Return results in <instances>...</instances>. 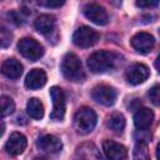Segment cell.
Returning a JSON list of instances; mask_svg holds the SVG:
<instances>
[{
  "mask_svg": "<svg viewBox=\"0 0 160 160\" xmlns=\"http://www.w3.org/2000/svg\"><path fill=\"white\" fill-rule=\"evenodd\" d=\"M154 120V112L148 108L138 109L134 115V124L139 130H148Z\"/></svg>",
  "mask_w": 160,
  "mask_h": 160,
  "instance_id": "cell-15",
  "label": "cell"
},
{
  "mask_svg": "<svg viewBox=\"0 0 160 160\" xmlns=\"http://www.w3.org/2000/svg\"><path fill=\"white\" fill-rule=\"evenodd\" d=\"M50 98L52 101V111L50 114V118L52 120H62L65 116V95L64 91L58 88V86H52L50 89Z\"/></svg>",
  "mask_w": 160,
  "mask_h": 160,
  "instance_id": "cell-6",
  "label": "cell"
},
{
  "mask_svg": "<svg viewBox=\"0 0 160 160\" xmlns=\"http://www.w3.org/2000/svg\"><path fill=\"white\" fill-rule=\"evenodd\" d=\"M28 145V141H26V138L20 134V132H12L9 138V140L6 141L5 144V150L10 154V155H20L25 148Z\"/></svg>",
  "mask_w": 160,
  "mask_h": 160,
  "instance_id": "cell-12",
  "label": "cell"
},
{
  "mask_svg": "<svg viewBox=\"0 0 160 160\" xmlns=\"http://www.w3.org/2000/svg\"><path fill=\"white\" fill-rule=\"evenodd\" d=\"M150 75V71H149V68L144 64H132L130 65L126 71H125V78L126 80L132 84V85H139V84H142L145 80H148Z\"/></svg>",
  "mask_w": 160,
  "mask_h": 160,
  "instance_id": "cell-7",
  "label": "cell"
},
{
  "mask_svg": "<svg viewBox=\"0 0 160 160\" xmlns=\"http://www.w3.org/2000/svg\"><path fill=\"white\" fill-rule=\"evenodd\" d=\"M125 118L119 112L112 114L108 120V126L114 132H122V130L125 129Z\"/></svg>",
  "mask_w": 160,
  "mask_h": 160,
  "instance_id": "cell-20",
  "label": "cell"
},
{
  "mask_svg": "<svg viewBox=\"0 0 160 160\" xmlns=\"http://www.w3.org/2000/svg\"><path fill=\"white\" fill-rule=\"evenodd\" d=\"M75 160H102V158L94 144H84L76 149Z\"/></svg>",
  "mask_w": 160,
  "mask_h": 160,
  "instance_id": "cell-18",
  "label": "cell"
},
{
  "mask_svg": "<svg viewBox=\"0 0 160 160\" xmlns=\"http://www.w3.org/2000/svg\"><path fill=\"white\" fill-rule=\"evenodd\" d=\"M120 61V55L108 51V50H100L92 52L88 59V66L92 72H105L109 70H112L116 68V65Z\"/></svg>",
  "mask_w": 160,
  "mask_h": 160,
  "instance_id": "cell-1",
  "label": "cell"
},
{
  "mask_svg": "<svg viewBox=\"0 0 160 160\" xmlns=\"http://www.w3.org/2000/svg\"><path fill=\"white\" fill-rule=\"evenodd\" d=\"M96 114L91 108L84 106L80 108L75 116H74V126L76 129V131L81 135H86L89 132H91L96 125Z\"/></svg>",
  "mask_w": 160,
  "mask_h": 160,
  "instance_id": "cell-3",
  "label": "cell"
},
{
  "mask_svg": "<svg viewBox=\"0 0 160 160\" xmlns=\"http://www.w3.org/2000/svg\"><path fill=\"white\" fill-rule=\"evenodd\" d=\"M61 71L64 76L70 81H82L85 78L81 61L72 52H68L64 56L61 61Z\"/></svg>",
  "mask_w": 160,
  "mask_h": 160,
  "instance_id": "cell-2",
  "label": "cell"
},
{
  "mask_svg": "<svg viewBox=\"0 0 160 160\" xmlns=\"http://www.w3.org/2000/svg\"><path fill=\"white\" fill-rule=\"evenodd\" d=\"M134 160H150L148 144L145 140H139L134 148Z\"/></svg>",
  "mask_w": 160,
  "mask_h": 160,
  "instance_id": "cell-21",
  "label": "cell"
},
{
  "mask_svg": "<svg viewBox=\"0 0 160 160\" xmlns=\"http://www.w3.org/2000/svg\"><path fill=\"white\" fill-rule=\"evenodd\" d=\"M4 131H5V122L1 120V118H0V136L4 134Z\"/></svg>",
  "mask_w": 160,
  "mask_h": 160,
  "instance_id": "cell-27",
  "label": "cell"
},
{
  "mask_svg": "<svg viewBox=\"0 0 160 160\" xmlns=\"http://www.w3.org/2000/svg\"><path fill=\"white\" fill-rule=\"evenodd\" d=\"M34 160H46V159L45 158H35Z\"/></svg>",
  "mask_w": 160,
  "mask_h": 160,
  "instance_id": "cell-28",
  "label": "cell"
},
{
  "mask_svg": "<svg viewBox=\"0 0 160 160\" xmlns=\"http://www.w3.org/2000/svg\"><path fill=\"white\" fill-rule=\"evenodd\" d=\"M102 150L106 156V160H126L128 158L126 148L114 140H104Z\"/></svg>",
  "mask_w": 160,
  "mask_h": 160,
  "instance_id": "cell-9",
  "label": "cell"
},
{
  "mask_svg": "<svg viewBox=\"0 0 160 160\" xmlns=\"http://www.w3.org/2000/svg\"><path fill=\"white\" fill-rule=\"evenodd\" d=\"M0 71L9 79H19L22 74V65L16 59H6L2 62Z\"/></svg>",
  "mask_w": 160,
  "mask_h": 160,
  "instance_id": "cell-17",
  "label": "cell"
},
{
  "mask_svg": "<svg viewBox=\"0 0 160 160\" xmlns=\"http://www.w3.org/2000/svg\"><path fill=\"white\" fill-rule=\"evenodd\" d=\"M84 14L90 21H92L94 24H98V25H105L109 21V16H108V12L105 11V9L94 2L88 4L84 8Z\"/></svg>",
  "mask_w": 160,
  "mask_h": 160,
  "instance_id": "cell-11",
  "label": "cell"
},
{
  "mask_svg": "<svg viewBox=\"0 0 160 160\" xmlns=\"http://www.w3.org/2000/svg\"><path fill=\"white\" fill-rule=\"evenodd\" d=\"M136 5L140 8H150V6H156L158 1L156 0H154V1H136Z\"/></svg>",
  "mask_w": 160,
  "mask_h": 160,
  "instance_id": "cell-26",
  "label": "cell"
},
{
  "mask_svg": "<svg viewBox=\"0 0 160 160\" xmlns=\"http://www.w3.org/2000/svg\"><path fill=\"white\" fill-rule=\"evenodd\" d=\"M56 26V20L52 15L49 14H42L38 16L34 21V28L42 35H49L55 30Z\"/></svg>",
  "mask_w": 160,
  "mask_h": 160,
  "instance_id": "cell-14",
  "label": "cell"
},
{
  "mask_svg": "<svg viewBox=\"0 0 160 160\" xmlns=\"http://www.w3.org/2000/svg\"><path fill=\"white\" fill-rule=\"evenodd\" d=\"M39 5L41 6H45V8H60L61 5H64V1H54V0H42V1H39Z\"/></svg>",
  "mask_w": 160,
  "mask_h": 160,
  "instance_id": "cell-25",
  "label": "cell"
},
{
  "mask_svg": "<svg viewBox=\"0 0 160 160\" xmlns=\"http://www.w3.org/2000/svg\"><path fill=\"white\" fill-rule=\"evenodd\" d=\"M38 146L50 154H55L59 152L62 148V142L59 138H56L55 135H44L38 140Z\"/></svg>",
  "mask_w": 160,
  "mask_h": 160,
  "instance_id": "cell-16",
  "label": "cell"
},
{
  "mask_svg": "<svg viewBox=\"0 0 160 160\" xmlns=\"http://www.w3.org/2000/svg\"><path fill=\"white\" fill-rule=\"evenodd\" d=\"M15 110V104L11 98L9 96H0V118L9 116L14 112Z\"/></svg>",
  "mask_w": 160,
  "mask_h": 160,
  "instance_id": "cell-22",
  "label": "cell"
},
{
  "mask_svg": "<svg viewBox=\"0 0 160 160\" xmlns=\"http://www.w3.org/2000/svg\"><path fill=\"white\" fill-rule=\"evenodd\" d=\"M149 98H150L151 102H152L155 106H158V105L160 104V88H159L158 84L154 85V86L150 89V91H149Z\"/></svg>",
  "mask_w": 160,
  "mask_h": 160,
  "instance_id": "cell-24",
  "label": "cell"
},
{
  "mask_svg": "<svg viewBox=\"0 0 160 160\" xmlns=\"http://www.w3.org/2000/svg\"><path fill=\"white\" fill-rule=\"evenodd\" d=\"M11 40H12L11 32L6 28L0 25V48H8L11 44Z\"/></svg>",
  "mask_w": 160,
  "mask_h": 160,
  "instance_id": "cell-23",
  "label": "cell"
},
{
  "mask_svg": "<svg viewBox=\"0 0 160 160\" xmlns=\"http://www.w3.org/2000/svg\"><path fill=\"white\" fill-rule=\"evenodd\" d=\"M155 45V39L149 32H138L131 38V46L140 54H148L152 50Z\"/></svg>",
  "mask_w": 160,
  "mask_h": 160,
  "instance_id": "cell-10",
  "label": "cell"
},
{
  "mask_svg": "<svg viewBox=\"0 0 160 160\" xmlns=\"http://www.w3.org/2000/svg\"><path fill=\"white\" fill-rule=\"evenodd\" d=\"M100 39V34L90 26H80L72 35V41L79 48H90L95 45Z\"/></svg>",
  "mask_w": 160,
  "mask_h": 160,
  "instance_id": "cell-5",
  "label": "cell"
},
{
  "mask_svg": "<svg viewBox=\"0 0 160 160\" xmlns=\"http://www.w3.org/2000/svg\"><path fill=\"white\" fill-rule=\"evenodd\" d=\"M116 96H118L116 90L109 85H98L92 90L94 100L101 105H105V106L112 105L116 100Z\"/></svg>",
  "mask_w": 160,
  "mask_h": 160,
  "instance_id": "cell-8",
  "label": "cell"
},
{
  "mask_svg": "<svg viewBox=\"0 0 160 160\" xmlns=\"http://www.w3.org/2000/svg\"><path fill=\"white\" fill-rule=\"evenodd\" d=\"M26 110H28V114L35 119V120H40L42 116H44V105L42 102L36 99V98H31L28 104H26Z\"/></svg>",
  "mask_w": 160,
  "mask_h": 160,
  "instance_id": "cell-19",
  "label": "cell"
},
{
  "mask_svg": "<svg viewBox=\"0 0 160 160\" xmlns=\"http://www.w3.org/2000/svg\"><path fill=\"white\" fill-rule=\"evenodd\" d=\"M46 74L41 69H32L25 78V86L30 90H36L46 84Z\"/></svg>",
  "mask_w": 160,
  "mask_h": 160,
  "instance_id": "cell-13",
  "label": "cell"
},
{
  "mask_svg": "<svg viewBox=\"0 0 160 160\" xmlns=\"http://www.w3.org/2000/svg\"><path fill=\"white\" fill-rule=\"evenodd\" d=\"M18 50L24 58H26L31 61H35V60L40 59L44 55L42 45L39 41H36L35 39H31V38L21 39L18 42Z\"/></svg>",
  "mask_w": 160,
  "mask_h": 160,
  "instance_id": "cell-4",
  "label": "cell"
}]
</instances>
